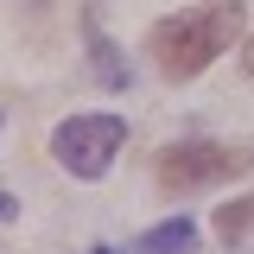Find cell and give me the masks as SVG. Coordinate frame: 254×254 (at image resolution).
I'll return each mask as SVG.
<instances>
[{"label":"cell","mask_w":254,"mask_h":254,"mask_svg":"<svg viewBox=\"0 0 254 254\" xmlns=\"http://www.w3.org/2000/svg\"><path fill=\"white\" fill-rule=\"evenodd\" d=\"M190 242H197V229L185 216H172V222H159V229H146L140 254H190Z\"/></svg>","instance_id":"277c9868"},{"label":"cell","mask_w":254,"mask_h":254,"mask_svg":"<svg viewBox=\"0 0 254 254\" xmlns=\"http://www.w3.org/2000/svg\"><path fill=\"white\" fill-rule=\"evenodd\" d=\"M242 64H248V76H254V32H248V45H242Z\"/></svg>","instance_id":"ba28073f"},{"label":"cell","mask_w":254,"mask_h":254,"mask_svg":"<svg viewBox=\"0 0 254 254\" xmlns=\"http://www.w3.org/2000/svg\"><path fill=\"white\" fill-rule=\"evenodd\" d=\"M95 254H121V248H95ZM133 254H140V248H133Z\"/></svg>","instance_id":"9c48e42d"},{"label":"cell","mask_w":254,"mask_h":254,"mask_svg":"<svg viewBox=\"0 0 254 254\" xmlns=\"http://www.w3.org/2000/svg\"><path fill=\"white\" fill-rule=\"evenodd\" d=\"M13 216H19V197H13V190L0 185V222H13Z\"/></svg>","instance_id":"52a82bcc"},{"label":"cell","mask_w":254,"mask_h":254,"mask_svg":"<svg viewBox=\"0 0 254 254\" xmlns=\"http://www.w3.org/2000/svg\"><path fill=\"white\" fill-rule=\"evenodd\" d=\"M121 146H127V121L121 115H70L51 133V153H58V165L70 178H102Z\"/></svg>","instance_id":"3957f363"},{"label":"cell","mask_w":254,"mask_h":254,"mask_svg":"<svg viewBox=\"0 0 254 254\" xmlns=\"http://www.w3.org/2000/svg\"><path fill=\"white\" fill-rule=\"evenodd\" d=\"M235 38H242V0H210V6H190V13L159 19V26L146 32V51H153L159 76L185 83L197 70H210Z\"/></svg>","instance_id":"6da1fadb"},{"label":"cell","mask_w":254,"mask_h":254,"mask_svg":"<svg viewBox=\"0 0 254 254\" xmlns=\"http://www.w3.org/2000/svg\"><path fill=\"white\" fill-rule=\"evenodd\" d=\"M248 229H254V197H235V203L216 210V235H222V242H242Z\"/></svg>","instance_id":"8992f818"},{"label":"cell","mask_w":254,"mask_h":254,"mask_svg":"<svg viewBox=\"0 0 254 254\" xmlns=\"http://www.w3.org/2000/svg\"><path fill=\"white\" fill-rule=\"evenodd\" d=\"M89 58H95V76H102L108 89H127V64L115 58V45L102 38V26H95V19H89Z\"/></svg>","instance_id":"5b68a950"},{"label":"cell","mask_w":254,"mask_h":254,"mask_svg":"<svg viewBox=\"0 0 254 254\" xmlns=\"http://www.w3.org/2000/svg\"><path fill=\"white\" fill-rule=\"evenodd\" d=\"M254 172V146H216V140H185V146H165L159 153V190L190 197V190L229 185V178H248Z\"/></svg>","instance_id":"7a4b0ae2"}]
</instances>
